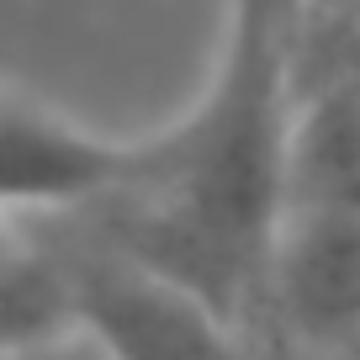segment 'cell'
<instances>
[{
    "label": "cell",
    "instance_id": "cell-1",
    "mask_svg": "<svg viewBox=\"0 0 360 360\" xmlns=\"http://www.w3.org/2000/svg\"><path fill=\"white\" fill-rule=\"evenodd\" d=\"M307 0H228V43L186 117L133 138V169L85 212L101 249L249 323L286 217L297 37Z\"/></svg>",
    "mask_w": 360,
    "mask_h": 360
},
{
    "label": "cell",
    "instance_id": "cell-2",
    "mask_svg": "<svg viewBox=\"0 0 360 360\" xmlns=\"http://www.w3.org/2000/svg\"><path fill=\"white\" fill-rule=\"evenodd\" d=\"M64 276L75 297V328L90 339L96 360H249L238 323L112 249L75 255Z\"/></svg>",
    "mask_w": 360,
    "mask_h": 360
},
{
    "label": "cell",
    "instance_id": "cell-3",
    "mask_svg": "<svg viewBox=\"0 0 360 360\" xmlns=\"http://www.w3.org/2000/svg\"><path fill=\"white\" fill-rule=\"evenodd\" d=\"M259 313L323 355H360V212L292 207L265 265Z\"/></svg>",
    "mask_w": 360,
    "mask_h": 360
},
{
    "label": "cell",
    "instance_id": "cell-4",
    "mask_svg": "<svg viewBox=\"0 0 360 360\" xmlns=\"http://www.w3.org/2000/svg\"><path fill=\"white\" fill-rule=\"evenodd\" d=\"M133 169V138H101L37 101L0 90V212L101 202Z\"/></svg>",
    "mask_w": 360,
    "mask_h": 360
},
{
    "label": "cell",
    "instance_id": "cell-5",
    "mask_svg": "<svg viewBox=\"0 0 360 360\" xmlns=\"http://www.w3.org/2000/svg\"><path fill=\"white\" fill-rule=\"evenodd\" d=\"M360 212V69L297 96L286 143V212Z\"/></svg>",
    "mask_w": 360,
    "mask_h": 360
},
{
    "label": "cell",
    "instance_id": "cell-6",
    "mask_svg": "<svg viewBox=\"0 0 360 360\" xmlns=\"http://www.w3.org/2000/svg\"><path fill=\"white\" fill-rule=\"evenodd\" d=\"M75 328V297L58 259L0 244V360L37 345H58Z\"/></svg>",
    "mask_w": 360,
    "mask_h": 360
},
{
    "label": "cell",
    "instance_id": "cell-7",
    "mask_svg": "<svg viewBox=\"0 0 360 360\" xmlns=\"http://www.w3.org/2000/svg\"><path fill=\"white\" fill-rule=\"evenodd\" d=\"M270 328V323H265ZM265 360H339V355H323V349H307V345H297V339H286V334H276L270 328V355Z\"/></svg>",
    "mask_w": 360,
    "mask_h": 360
},
{
    "label": "cell",
    "instance_id": "cell-8",
    "mask_svg": "<svg viewBox=\"0 0 360 360\" xmlns=\"http://www.w3.org/2000/svg\"><path fill=\"white\" fill-rule=\"evenodd\" d=\"M349 32H355V48H360V0H349Z\"/></svg>",
    "mask_w": 360,
    "mask_h": 360
},
{
    "label": "cell",
    "instance_id": "cell-9",
    "mask_svg": "<svg viewBox=\"0 0 360 360\" xmlns=\"http://www.w3.org/2000/svg\"><path fill=\"white\" fill-rule=\"evenodd\" d=\"M0 244H11V233H6V223H0Z\"/></svg>",
    "mask_w": 360,
    "mask_h": 360
}]
</instances>
